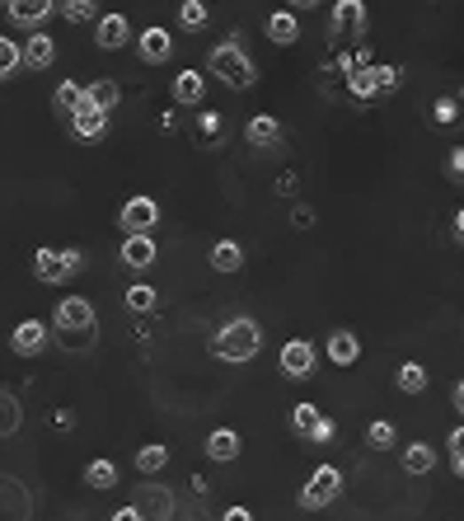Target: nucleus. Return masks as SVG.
<instances>
[{
	"mask_svg": "<svg viewBox=\"0 0 464 521\" xmlns=\"http://www.w3.org/2000/svg\"><path fill=\"white\" fill-rule=\"evenodd\" d=\"M131 38V24H127V14H104V20L94 24V43L104 47V52H118V47Z\"/></svg>",
	"mask_w": 464,
	"mask_h": 521,
	"instance_id": "11",
	"label": "nucleus"
},
{
	"mask_svg": "<svg viewBox=\"0 0 464 521\" xmlns=\"http://www.w3.org/2000/svg\"><path fill=\"white\" fill-rule=\"evenodd\" d=\"M211 352L221 357V362H254V357L263 352V329H258V320H225L216 334H211Z\"/></svg>",
	"mask_w": 464,
	"mask_h": 521,
	"instance_id": "1",
	"label": "nucleus"
},
{
	"mask_svg": "<svg viewBox=\"0 0 464 521\" xmlns=\"http://www.w3.org/2000/svg\"><path fill=\"white\" fill-rule=\"evenodd\" d=\"M432 118H436L441 127H451V122L460 118V104H455V99H436V104H432Z\"/></svg>",
	"mask_w": 464,
	"mask_h": 521,
	"instance_id": "38",
	"label": "nucleus"
},
{
	"mask_svg": "<svg viewBox=\"0 0 464 521\" xmlns=\"http://www.w3.org/2000/svg\"><path fill=\"white\" fill-rule=\"evenodd\" d=\"M455 240H460V244H464V207H460V211H455Z\"/></svg>",
	"mask_w": 464,
	"mask_h": 521,
	"instance_id": "46",
	"label": "nucleus"
},
{
	"mask_svg": "<svg viewBox=\"0 0 464 521\" xmlns=\"http://www.w3.org/2000/svg\"><path fill=\"white\" fill-rule=\"evenodd\" d=\"M338 493H342V470L338 465H319L310 475V484L301 488V508L319 512V508H328V502H338Z\"/></svg>",
	"mask_w": 464,
	"mask_h": 521,
	"instance_id": "4",
	"label": "nucleus"
},
{
	"mask_svg": "<svg viewBox=\"0 0 464 521\" xmlns=\"http://www.w3.org/2000/svg\"><path fill=\"white\" fill-rule=\"evenodd\" d=\"M113 521H141V512L137 508H118V512H113Z\"/></svg>",
	"mask_w": 464,
	"mask_h": 521,
	"instance_id": "44",
	"label": "nucleus"
},
{
	"mask_svg": "<svg viewBox=\"0 0 464 521\" xmlns=\"http://www.w3.org/2000/svg\"><path fill=\"white\" fill-rule=\"evenodd\" d=\"M451 174L464 178V151H451Z\"/></svg>",
	"mask_w": 464,
	"mask_h": 521,
	"instance_id": "43",
	"label": "nucleus"
},
{
	"mask_svg": "<svg viewBox=\"0 0 464 521\" xmlns=\"http://www.w3.org/2000/svg\"><path fill=\"white\" fill-rule=\"evenodd\" d=\"M334 28L338 34H361V28H366V5H361V0H338L334 5Z\"/></svg>",
	"mask_w": 464,
	"mask_h": 521,
	"instance_id": "16",
	"label": "nucleus"
},
{
	"mask_svg": "<svg viewBox=\"0 0 464 521\" xmlns=\"http://www.w3.org/2000/svg\"><path fill=\"white\" fill-rule=\"evenodd\" d=\"M399 67H380V94H394V90H399Z\"/></svg>",
	"mask_w": 464,
	"mask_h": 521,
	"instance_id": "40",
	"label": "nucleus"
},
{
	"mask_svg": "<svg viewBox=\"0 0 464 521\" xmlns=\"http://www.w3.org/2000/svg\"><path fill=\"white\" fill-rule=\"evenodd\" d=\"M85 99H90L98 113H108V108L122 104V90H118V80H94V85L85 90Z\"/></svg>",
	"mask_w": 464,
	"mask_h": 521,
	"instance_id": "25",
	"label": "nucleus"
},
{
	"mask_svg": "<svg viewBox=\"0 0 464 521\" xmlns=\"http://www.w3.org/2000/svg\"><path fill=\"white\" fill-rule=\"evenodd\" d=\"M33 272H38V282H52V287H61V282L75 278V272L66 268L61 249H38V254H33Z\"/></svg>",
	"mask_w": 464,
	"mask_h": 521,
	"instance_id": "13",
	"label": "nucleus"
},
{
	"mask_svg": "<svg viewBox=\"0 0 464 521\" xmlns=\"http://www.w3.org/2000/svg\"><path fill=\"white\" fill-rule=\"evenodd\" d=\"M319 409H314V404H295V409H291V432L295 437H305V442H310V437H314V428H319Z\"/></svg>",
	"mask_w": 464,
	"mask_h": 521,
	"instance_id": "29",
	"label": "nucleus"
},
{
	"mask_svg": "<svg viewBox=\"0 0 464 521\" xmlns=\"http://www.w3.org/2000/svg\"><path fill=\"white\" fill-rule=\"evenodd\" d=\"M131 508L141 512V521H169L174 517V493L164 484H141V493Z\"/></svg>",
	"mask_w": 464,
	"mask_h": 521,
	"instance_id": "7",
	"label": "nucleus"
},
{
	"mask_svg": "<svg viewBox=\"0 0 464 521\" xmlns=\"http://www.w3.org/2000/svg\"><path fill=\"white\" fill-rule=\"evenodd\" d=\"M160 258V249H155V240L151 235H127L122 240V264L127 268H137V272H145Z\"/></svg>",
	"mask_w": 464,
	"mask_h": 521,
	"instance_id": "14",
	"label": "nucleus"
},
{
	"mask_svg": "<svg viewBox=\"0 0 464 521\" xmlns=\"http://www.w3.org/2000/svg\"><path fill=\"white\" fill-rule=\"evenodd\" d=\"M169 57H174V38H169V28L151 24V28L141 34V61H151V67H164Z\"/></svg>",
	"mask_w": 464,
	"mask_h": 521,
	"instance_id": "12",
	"label": "nucleus"
},
{
	"mask_svg": "<svg viewBox=\"0 0 464 521\" xmlns=\"http://www.w3.org/2000/svg\"><path fill=\"white\" fill-rule=\"evenodd\" d=\"M211 268H216V272H240L244 268V249H240L235 240L211 244Z\"/></svg>",
	"mask_w": 464,
	"mask_h": 521,
	"instance_id": "23",
	"label": "nucleus"
},
{
	"mask_svg": "<svg viewBox=\"0 0 464 521\" xmlns=\"http://www.w3.org/2000/svg\"><path fill=\"white\" fill-rule=\"evenodd\" d=\"M221 521H254V512H248V508H225Z\"/></svg>",
	"mask_w": 464,
	"mask_h": 521,
	"instance_id": "42",
	"label": "nucleus"
},
{
	"mask_svg": "<svg viewBox=\"0 0 464 521\" xmlns=\"http://www.w3.org/2000/svg\"><path fill=\"white\" fill-rule=\"evenodd\" d=\"M85 484L90 488H113V484H118V465H113V461H90L85 465Z\"/></svg>",
	"mask_w": 464,
	"mask_h": 521,
	"instance_id": "31",
	"label": "nucleus"
},
{
	"mask_svg": "<svg viewBox=\"0 0 464 521\" xmlns=\"http://www.w3.org/2000/svg\"><path fill=\"white\" fill-rule=\"evenodd\" d=\"M61 258H66V268H71V272L85 268V249H75V244H71V249H61Z\"/></svg>",
	"mask_w": 464,
	"mask_h": 521,
	"instance_id": "41",
	"label": "nucleus"
},
{
	"mask_svg": "<svg viewBox=\"0 0 464 521\" xmlns=\"http://www.w3.org/2000/svg\"><path fill=\"white\" fill-rule=\"evenodd\" d=\"M207 71H216V80H221V85H230V90H248V85L258 80L254 57H248L240 43H221V47H211Z\"/></svg>",
	"mask_w": 464,
	"mask_h": 521,
	"instance_id": "2",
	"label": "nucleus"
},
{
	"mask_svg": "<svg viewBox=\"0 0 464 521\" xmlns=\"http://www.w3.org/2000/svg\"><path fill=\"white\" fill-rule=\"evenodd\" d=\"M404 470H408V475H432V470H436V451L427 442H413L404 451Z\"/></svg>",
	"mask_w": 464,
	"mask_h": 521,
	"instance_id": "26",
	"label": "nucleus"
},
{
	"mask_svg": "<svg viewBox=\"0 0 464 521\" xmlns=\"http://www.w3.org/2000/svg\"><path fill=\"white\" fill-rule=\"evenodd\" d=\"M427 381H432V376H427V367H422V362H404L399 371H394V385H399L404 395H422Z\"/></svg>",
	"mask_w": 464,
	"mask_h": 521,
	"instance_id": "24",
	"label": "nucleus"
},
{
	"mask_svg": "<svg viewBox=\"0 0 464 521\" xmlns=\"http://www.w3.org/2000/svg\"><path fill=\"white\" fill-rule=\"evenodd\" d=\"M268 38H272L277 47H291L295 38H301V24H295L291 10H277L272 20H268Z\"/></svg>",
	"mask_w": 464,
	"mask_h": 521,
	"instance_id": "22",
	"label": "nucleus"
},
{
	"mask_svg": "<svg viewBox=\"0 0 464 521\" xmlns=\"http://www.w3.org/2000/svg\"><path fill=\"white\" fill-rule=\"evenodd\" d=\"M394 442H399L394 422H371V428H366V446H375V451H389Z\"/></svg>",
	"mask_w": 464,
	"mask_h": 521,
	"instance_id": "34",
	"label": "nucleus"
},
{
	"mask_svg": "<svg viewBox=\"0 0 464 521\" xmlns=\"http://www.w3.org/2000/svg\"><path fill=\"white\" fill-rule=\"evenodd\" d=\"M451 399H455V409H460V418H464V381H455V390H451Z\"/></svg>",
	"mask_w": 464,
	"mask_h": 521,
	"instance_id": "45",
	"label": "nucleus"
},
{
	"mask_svg": "<svg viewBox=\"0 0 464 521\" xmlns=\"http://www.w3.org/2000/svg\"><path fill=\"white\" fill-rule=\"evenodd\" d=\"M164 465H169V446L151 442V446H141V451H137V470H141V475H160Z\"/></svg>",
	"mask_w": 464,
	"mask_h": 521,
	"instance_id": "30",
	"label": "nucleus"
},
{
	"mask_svg": "<svg viewBox=\"0 0 464 521\" xmlns=\"http://www.w3.org/2000/svg\"><path fill=\"white\" fill-rule=\"evenodd\" d=\"M281 371H287L291 381H310L314 376V362H319V357H314V343L310 338H291V343H281Z\"/></svg>",
	"mask_w": 464,
	"mask_h": 521,
	"instance_id": "6",
	"label": "nucleus"
},
{
	"mask_svg": "<svg viewBox=\"0 0 464 521\" xmlns=\"http://www.w3.org/2000/svg\"><path fill=\"white\" fill-rule=\"evenodd\" d=\"M460 104H464V85H460Z\"/></svg>",
	"mask_w": 464,
	"mask_h": 521,
	"instance_id": "47",
	"label": "nucleus"
},
{
	"mask_svg": "<svg viewBox=\"0 0 464 521\" xmlns=\"http://www.w3.org/2000/svg\"><path fill=\"white\" fill-rule=\"evenodd\" d=\"M174 99L184 104V108H197L207 99V80L197 75V71H184V75H174Z\"/></svg>",
	"mask_w": 464,
	"mask_h": 521,
	"instance_id": "17",
	"label": "nucleus"
},
{
	"mask_svg": "<svg viewBox=\"0 0 464 521\" xmlns=\"http://www.w3.org/2000/svg\"><path fill=\"white\" fill-rule=\"evenodd\" d=\"M334 437H338V422H334V418H319V428H314L310 442H314V446H328Z\"/></svg>",
	"mask_w": 464,
	"mask_h": 521,
	"instance_id": "39",
	"label": "nucleus"
},
{
	"mask_svg": "<svg viewBox=\"0 0 464 521\" xmlns=\"http://www.w3.org/2000/svg\"><path fill=\"white\" fill-rule=\"evenodd\" d=\"M20 67H24V47H20V43H10L5 34H0V80H10Z\"/></svg>",
	"mask_w": 464,
	"mask_h": 521,
	"instance_id": "32",
	"label": "nucleus"
},
{
	"mask_svg": "<svg viewBox=\"0 0 464 521\" xmlns=\"http://www.w3.org/2000/svg\"><path fill=\"white\" fill-rule=\"evenodd\" d=\"M347 90H352V99H375V94H380V67L347 71Z\"/></svg>",
	"mask_w": 464,
	"mask_h": 521,
	"instance_id": "21",
	"label": "nucleus"
},
{
	"mask_svg": "<svg viewBox=\"0 0 464 521\" xmlns=\"http://www.w3.org/2000/svg\"><path fill=\"white\" fill-rule=\"evenodd\" d=\"M445 446H451V470L464 479V428H455L451 437H445Z\"/></svg>",
	"mask_w": 464,
	"mask_h": 521,
	"instance_id": "36",
	"label": "nucleus"
},
{
	"mask_svg": "<svg viewBox=\"0 0 464 521\" xmlns=\"http://www.w3.org/2000/svg\"><path fill=\"white\" fill-rule=\"evenodd\" d=\"M178 20H184L188 28H202L207 24V5L202 0H188V5H178Z\"/></svg>",
	"mask_w": 464,
	"mask_h": 521,
	"instance_id": "37",
	"label": "nucleus"
},
{
	"mask_svg": "<svg viewBox=\"0 0 464 521\" xmlns=\"http://www.w3.org/2000/svg\"><path fill=\"white\" fill-rule=\"evenodd\" d=\"M207 455L211 461H221V465H230L240 455V432H230V428H216L207 437Z\"/></svg>",
	"mask_w": 464,
	"mask_h": 521,
	"instance_id": "20",
	"label": "nucleus"
},
{
	"mask_svg": "<svg viewBox=\"0 0 464 521\" xmlns=\"http://www.w3.org/2000/svg\"><path fill=\"white\" fill-rule=\"evenodd\" d=\"M80 104H85V90H80L75 80H61V85H57V94H52V108H57V113H66V118H71V113H75Z\"/></svg>",
	"mask_w": 464,
	"mask_h": 521,
	"instance_id": "28",
	"label": "nucleus"
},
{
	"mask_svg": "<svg viewBox=\"0 0 464 521\" xmlns=\"http://www.w3.org/2000/svg\"><path fill=\"white\" fill-rule=\"evenodd\" d=\"M328 357H334L338 367H352L357 357H361V338L352 329H338V334H328Z\"/></svg>",
	"mask_w": 464,
	"mask_h": 521,
	"instance_id": "18",
	"label": "nucleus"
},
{
	"mask_svg": "<svg viewBox=\"0 0 464 521\" xmlns=\"http://www.w3.org/2000/svg\"><path fill=\"white\" fill-rule=\"evenodd\" d=\"M57 334H66V343L71 348H80V343H94V329H98V315H94V305L85 301V296H66L61 305H57Z\"/></svg>",
	"mask_w": 464,
	"mask_h": 521,
	"instance_id": "3",
	"label": "nucleus"
},
{
	"mask_svg": "<svg viewBox=\"0 0 464 521\" xmlns=\"http://www.w3.org/2000/svg\"><path fill=\"white\" fill-rule=\"evenodd\" d=\"M5 14H10V24L33 28V34H38V28L57 14V5H52V0H14V5H5Z\"/></svg>",
	"mask_w": 464,
	"mask_h": 521,
	"instance_id": "8",
	"label": "nucleus"
},
{
	"mask_svg": "<svg viewBox=\"0 0 464 521\" xmlns=\"http://www.w3.org/2000/svg\"><path fill=\"white\" fill-rule=\"evenodd\" d=\"M52 61H57V43L47 38V34H28V43H24V67L47 71Z\"/></svg>",
	"mask_w": 464,
	"mask_h": 521,
	"instance_id": "15",
	"label": "nucleus"
},
{
	"mask_svg": "<svg viewBox=\"0 0 464 521\" xmlns=\"http://www.w3.org/2000/svg\"><path fill=\"white\" fill-rule=\"evenodd\" d=\"M244 141H248V146H277V141H281V122L268 118V113H258V118H248Z\"/></svg>",
	"mask_w": 464,
	"mask_h": 521,
	"instance_id": "19",
	"label": "nucleus"
},
{
	"mask_svg": "<svg viewBox=\"0 0 464 521\" xmlns=\"http://www.w3.org/2000/svg\"><path fill=\"white\" fill-rule=\"evenodd\" d=\"M137 315H145V311H155V301H160V291L155 287H145V282H137V287H127V296H122Z\"/></svg>",
	"mask_w": 464,
	"mask_h": 521,
	"instance_id": "33",
	"label": "nucleus"
},
{
	"mask_svg": "<svg viewBox=\"0 0 464 521\" xmlns=\"http://www.w3.org/2000/svg\"><path fill=\"white\" fill-rule=\"evenodd\" d=\"M71 132H75L80 141H98V137L108 132V113H98V108L85 99V104L71 113Z\"/></svg>",
	"mask_w": 464,
	"mask_h": 521,
	"instance_id": "10",
	"label": "nucleus"
},
{
	"mask_svg": "<svg viewBox=\"0 0 464 521\" xmlns=\"http://www.w3.org/2000/svg\"><path fill=\"white\" fill-rule=\"evenodd\" d=\"M155 221H160V202H155V198L137 193V198H127V202H122L118 225H122L127 235H151V231H155Z\"/></svg>",
	"mask_w": 464,
	"mask_h": 521,
	"instance_id": "5",
	"label": "nucleus"
},
{
	"mask_svg": "<svg viewBox=\"0 0 464 521\" xmlns=\"http://www.w3.org/2000/svg\"><path fill=\"white\" fill-rule=\"evenodd\" d=\"M10 348L20 352V357H38V352L47 348V324H43V320H24V324H14Z\"/></svg>",
	"mask_w": 464,
	"mask_h": 521,
	"instance_id": "9",
	"label": "nucleus"
},
{
	"mask_svg": "<svg viewBox=\"0 0 464 521\" xmlns=\"http://www.w3.org/2000/svg\"><path fill=\"white\" fill-rule=\"evenodd\" d=\"M61 14H66V20H71V24H90V20H104L94 0H71V5H61Z\"/></svg>",
	"mask_w": 464,
	"mask_h": 521,
	"instance_id": "35",
	"label": "nucleus"
},
{
	"mask_svg": "<svg viewBox=\"0 0 464 521\" xmlns=\"http://www.w3.org/2000/svg\"><path fill=\"white\" fill-rule=\"evenodd\" d=\"M20 422H24L20 399H14L10 390H0V437H14V432H20Z\"/></svg>",
	"mask_w": 464,
	"mask_h": 521,
	"instance_id": "27",
	"label": "nucleus"
}]
</instances>
